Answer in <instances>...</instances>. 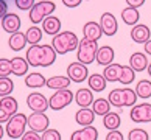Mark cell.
I'll return each mask as SVG.
<instances>
[{
    "instance_id": "cell-33",
    "label": "cell",
    "mask_w": 151,
    "mask_h": 140,
    "mask_svg": "<svg viewBox=\"0 0 151 140\" xmlns=\"http://www.w3.org/2000/svg\"><path fill=\"white\" fill-rule=\"evenodd\" d=\"M136 93H137V97L139 98H143V100H147V98H151V81L148 80H140L137 83V86H136Z\"/></svg>"
},
{
    "instance_id": "cell-1",
    "label": "cell",
    "mask_w": 151,
    "mask_h": 140,
    "mask_svg": "<svg viewBox=\"0 0 151 140\" xmlns=\"http://www.w3.org/2000/svg\"><path fill=\"white\" fill-rule=\"evenodd\" d=\"M27 62L30 67H50L56 61L58 53L52 45H30L27 48Z\"/></svg>"
},
{
    "instance_id": "cell-48",
    "label": "cell",
    "mask_w": 151,
    "mask_h": 140,
    "mask_svg": "<svg viewBox=\"0 0 151 140\" xmlns=\"http://www.w3.org/2000/svg\"><path fill=\"white\" fill-rule=\"evenodd\" d=\"M147 72H148V75L151 76V62L148 64V67H147Z\"/></svg>"
},
{
    "instance_id": "cell-11",
    "label": "cell",
    "mask_w": 151,
    "mask_h": 140,
    "mask_svg": "<svg viewBox=\"0 0 151 140\" xmlns=\"http://www.w3.org/2000/svg\"><path fill=\"white\" fill-rule=\"evenodd\" d=\"M27 106L31 112H45L48 109V98L39 92H31L27 97Z\"/></svg>"
},
{
    "instance_id": "cell-4",
    "label": "cell",
    "mask_w": 151,
    "mask_h": 140,
    "mask_svg": "<svg viewBox=\"0 0 151 140\" xmlns=\"http://www.w3.org/2000/svg\"><path fill=\"white\" fill-rule=\"evenodd\" d=\"M98 52V42L95 41H89V39H80L76 48V61L84 65H89L95 61V56Z\"/></svg>"
},
{
    "instance_id": "cell-22",
    "label": "cell",
    "mask_w": 151,
    "mask_h": 140,
    "mask_svg": "<svg viewBox=\"0 0 151 140\" xmlns=\"http://www.w3.org/2000/svg\"><path fill=\"white\" fill-rule=\"evenodd\" d=\"M70 80L69 76H64V75H55V76H50L47 80V87L48 89H53L55 92L56 90H63V89H69L70 86Z\"/></svg>"
},
{
    "instance_id": "cell-46",
    "label": "cell",
    "mask_w": 151,
    "mask_h": 140,
    "mask_svg": "<svg viewBox=\"0 0 151 140\" xmlns=\"http://www.w3.org/2000/svg\"><path fill=\"white\" fill-rule=\"evenodd\" d=\"M143 53L148 55V56H151V39H150L148 42L143 44Z\"/></svg>"
},
{
    "instance_id": "cell-27",
    "label": "cell",
    "mask_w": 151,
    "mask_h": 140,
    "mask_svg": "<svg viewBox=\"0 0 151 140\" xmlns=\"http://www.w3.org/2000/svg\"><path fill=\"white\" fill-rule=\"evenodd\" d=\"M8 45L13 52H20L27 47V37H25V33L22 31H17L14 34H9V39H8Z\"/></svg>"
},
{
    "instance_id": "cell-40",
    "label": "cell",
    "mask_w": 151,
    "mask_h": 140,
    "mask_svg": "<svg viewBox=\"0 0 151 140\" xmlns=\"http://www.w3.org/2000/svg\"><path fill=\"white\" fill-rule=\"evenodd\" d=\"M104 140H125V136L117 129V131H109Z\"/></svg>"
},
{
    "instance_id": "cell-13",
    "label": "cell",
    "mask_w": 151,
    "mask_h": 140,
    "mask_svg": "<svg viewBox=\"0 0 151 140\" xmlns=\"http://www.w3.org/2000/svg\"><path fill=\"white\" fill-rule=\"evenodd\" d=\"M129 34H131V39L136 44H145L151 39V30L145 24H137L131 28Z\"/></svg>"
},
{
    "instance_id": "cell-39",
    "label": "cell",
    "mask_w": 151,
    "mask_h": 140,
    "mask_svg": "<svg viewBox=\"0 0 151 140\" xmlns=\"http://www.w3.org/2000/svg\"><path fill=\"white\" fill-rule=\"evenodd\" d=\"M16 2V6L22 11H30L33 6H35L36 0H14Z\"/></svg>"
},
{
    "instance_id": "cell-42",
    "label": "cell",
    "mask_w": 151,
    "mask_h": 140,
    "mask_svg": "<svg viewBox=\"0 0 151 140\" xmlns=\"http://www.w3.org/2000/svg\"><path fill=\"white\" fill-rule=\"evenodd\" d=\"M8 14V3L6 0H0V20Z\"/></svg>"
},
{
    "instance_id": "cell-17",
    "label": "cell",
    "mask_w": 151,
    "mask_h": 140,
    "mask_svg": "<svg viewBox=\"0 0 151 140\" xmlns=\"http://www.w3.org/2000/svg\"><path fill=\"white\" fill-rule=\"evenodd\" d=\"M70 140H98V129L95 126H84L72 132Z\"/></svg>"
},
{
    "instance_id": "cell-24",
    "label": "cell",
    "mask_w": 151,
    "mask_h": 140,
    "mask_svg": "<svg viewBox=\"0 0 151 140\" xmlns=\"http://www.w3.org/2000/svg\"><path fill=\"white\" fill-rule=\"evenodd\" d=\"M122 69L123 65L122 64H117V62H112L109 65H106L103 69V76L108 83H115L120 80V75H122Z\"/></svg>"
},
{
    "instance_id": "cell-10",
    "label": "cell",
    "mask_w": 151,
    "mask_h": 140,
    "mask_svg": "<svg viewBox=\"0 0 151 140\" xmlns=\"http://www.w3.org/2000/svg\"><path fill=\"white\" fill-rule=\"evenodd\" d=\"M67 76L72 83H83V81H87L89 78V70H87V65L78 62H70L67 65Z\"/></svg>"
},
{
    "instance_id": "cell-14",
    "label": "cell",
    "mask_w": 151,
    "mask_h": 140,
    "mask_svg": "<svg viewBox=\"0 0 151 140\" xmlns=\"http://www.w3.org/2000/svg\"><path fill=\"white\" fill-rule=\"evenodd\" d=\"M114 58H115V52L111 45H101L98 47V52H97V56H95V61H97L98 65H109L114 62Z\"/></svg>"
},
{
    "instance_id": "cell-8",
    "label": "cell",
    "mask_w": 151,
    "mask_h": 140,
    "mask_svg": "<svg viewBox=\"0 0 151 140\" xmlns=\"http://www.w3.org/2000/svg\"><path fill=\"white\" fill-rule=\"evenodd\" d=\"M27 125H28L30 131H35V132H44L48 129L50 126V118L47 117L45 112H31L27 118Z\"/></svg>"
},
{
    "instance_id": "cell-44",
    "label": "cell",
    "mask_w": 151,
    "mask_h": 140,
    "mask_svg": "<svg viewBox=\"0 0 151 140\" xmlns=\"http://www.w3.org/2000/svg\"><path fill=\"white\" fill-rule=\"evenodd\" d=\"M143 3H145V0H126V5H128V6L136 8V9H139L140 6H143Z\"/></svg>"
},
{
    "instance_id": "cell-25",
    "label": "cell",
    "mask_w": 151,
    "mask_h": 140,
    "mask_svg": "<svg viewBox=\"0 0 151 140\" xmlns=\"http://www.w3.org/2000/svg\"><path fill=\"white\" fill-rule=\"evenodd\" d=\"M25 86L30 89H41L44 86H47V80L39 72H31V73L25 76Z\"/></svg>"
},
{
    "instance_id": "cell-2",
    "label": "cell",
    "mask_w": 151,
    "mask_h": 140,
    "mask_svg": "<svg viewBox=\"0 0 151 140\" xmlns=\"http://www.w3.org/2000/svg\"><path fill=\"white\" fill-rule=\"evenodd\" d=\"M78 44H80V39H78V36L73 31H61L59 34L53 37L52 47L55 48V52L58 55H65L76 50Z\"/></svg>"
},
{
    "instance_id": "cell-43",
    "label": "cell",
    "mask_w": 151,
    "mask_h": 140,
    "mask_svg": "<svg viewBox=\"0 0 151 140\" xmlns=\"http://www.w3.org/2000/svg\"><path fill=\"white\" fill-rule=\"evenodd\" d=\"M63 3L67 8H76L83 3V0H63Z\"/></svg>"
},
{
    "instance_id": "cell-3",
    "label": "cell",
    "mask_w": 151,
    "mask_h": 140,
    "mask_svg": "<svg viewBox=\"0 0 151 140\" xmlns=\"http://www.w3.org/2000/svg\"><path fill=\"white\" fill-rule=\"evenodd\" d=\"M108 101L111 106L115 108H125V106H136L137 101V93L129 87H122V89H112L108 95Z\"/></svg>"
},
{
    "instance_id": "cell-23",
    "label": "cell",
    "mask_w": 151,
    "mask_h": 140,
    "mask_svg": "<svg viewBox=\"0 0 151 140\" xmlns=\"http://www.w3.org/2000/svg\"><path fill=\"white\" fill-rule=\"evenodd\" d=\"M11 65H13V73L14 76H27L30 70V64L27 62L25 58L22 56H14L11 59Z\"/></svg>"
},
{
    "instance_id": "cell-18",
    "label": "cell",
    "mask_w": 151,
    "mask_h": 140,
    "mask_svg": "<svg viewBox=\"0 0 151 140\" xmlns=\"http://www.w3.org/2000/svg\"><path fill=\"white\" fill-rule=\"evenodd\" d=\"M42 31L44 33H47L48 36H56V34H59L61 33V20H59V17H56V16H48V17H45L44 19V22H42Z\"/></svg>"
},
{
    "instance_id": "cell-5",
    "label": "cell",
    "mask_w": 151,
    "mask_h": 140,
    "mask_svg": "<svg viewBox=\"0 0 151 140\" xmlns=\"http://www.w3.org/2000/svg\"><path fill=\"white\" fill-rule=\"evenodd\" d=\"M55 9H56L55 2H50V0H41V2H36L35 6L28 11V19L31 20L33 25H39V24H42L45 17L52 16Z\"/></svg>"
},
{
    "instance_id": "cell-9",
    "label": "cell",
    "mask_w": 151,
    "mask_h": 140,
    "mask_svg": "<svg viewBox=\"0 0 151 140\" xmlns=\"http://www.w3.org/2000/svg\"><path fill=\"white\" fill-rule=\"evenodd\" d=\"M129 118L134 123H151V104L140 103L132 106L129 111Z\"/></svg>"
},
{
    "instance_id": "cell-45",
    "label": "cell",
    "mask_w": 151,
    "mask_h": 140,
    "mask_svg": "<svg viewBox=\"0 0 151 140\" xmlns=\"http://www.w3.org/2000/svg\"><path fill=\"white\" fill-rule=\"evenodd\" d=\"M11 118V115H8L6 112H5L2 108H0V125H3V123H8Z\"/></svg>"
},
{
    "instance_id": "cell-41",
    "label": "cell",
    "mask_w": 151,
    "mask_h": 140,
    "mask_svg": "<svg viewBox=\"0 0 151 140\" xmlns=\"http://www.w3.org/2000/svg\"><path fill=\"white\" fill-rule=\"evenodd\" d=\"M20 140H41V136L35 131H27L24 136H22Z\"/></svg>"
},
{
    "instance_id": "cell-28",
    "label": "cell",
    "mask_w": 151,
    "mask_h": 140,
    "mask_svg": "<svg viewBox=\"0 0 151 140\" xmlns=\"http://www.w3.org/2000/svg\"><path fill=\"white\" fill-rule=\"evenodd\" d=\"M111 108H112V106H111V103L108 101V98H95L92 106H91V109L93 111V114L95 115H100L101 118H103L106 114H109Z\"/></svg>"
},
{
    "instance_id": "cell-20",
    "label": "cell",
    "mask_w": 151,
    "mask_h": 140,
    "mask_svg": "<svg viewBox=\"0 0 151 140\" xmlns=\"http://www.w3.org/2000/svg\"><path fill=\"white\" fill-rule=\"evenodd\" d=\"M95 117H97V115L93 114V111H92L91 108H80V109L76 111V114H75V121H76L81 128L92 126Z\"/></svg>"
},
{
    "instance_id": "cell-21",
    "label": "cell",
    "mask_w": 151,
    "mask_h": 140,
    "mask_svg": "<svg viewBox=\"0 0 151 140\" xmlns=\"http://www.w3.org/2000/svg\"><path fill=\"white\" fill-rule=\"evenodd\" d=\"M148 58L143 52H136L129 56V67L134 72H143L148 67Z\"/></svg>"
},
{
    "instance_id": "cell-29",
    "label": "cell",
    "mask_w": 151,
    "mask_h": 140,
    "mask_svg": "<svg viewBox=\"0 0 151 140\" xmlns=\"http://www.w3.org/2000/svg\"><path fill=\"white\" fill-rule=\"evenodd\" d=\"M139 19H140V13H139V9L131 8V6H126V8L122 9V20L125 22L126 25H129L131 28L139 24Z\"/></svg>"
},
{
    "instance_id": "cell-37",
    "label": "cell",
    "mask_w": 151,
    "mask_h": 140,
    "mask_svg": "<svg viewBox=\"0 0 151 140\" xmlns=\"http://www.w3.org/2000/svg\"><path fill=\"white\" fill-rule=\"evenodd\" d=\"M13 73V65H11V59L0 58V78H8Z\"/></svg>"
},
{
    "instance_id": "cell-47",
    "label": "cell",
    "mask_w": 151,
    "mask_h": 140,
    "mask_svg": "<svg viewBox=\"0 0 151 140\" xmlns=\"http://www.w3.org/2000/svg\"><path fill=\"white\" fill-rule=\"evenodd\" d=\"M3 136H5V128H3V125H0V140L3 139Z\"/></svg>"
},
{
    "instance_id": "cell-31",
    "label": "cell",
    "mask_w": 151,
    "mask_h": 140,
    "mask_svg": "<svg viewBox=\"0 0 151 140\" xmlns=\"http://www.w3.org/2000/svg\"><path fill=\"white\" fill-rule=\"evenodd\" d=\"M122 125V120H120V115L117 112L111 111L109 114H106L103 117V126L106 128L108 131H117Z\"/></svg>"
},
{
    "instance_id": "cell-36",
    "label": "cell",
    "mask_w": 151,
    "mask_h": 140,
    "mask_svg": "<svg viewBox=\"0 0 151 140\" xmlns=\"http://www.w3.org/2000/svg\"><path fill=\"white\" fill-rule=\"evenodd\" d=\"M128 140H150V136L142 128H134L128 132Z\"/></svg>"
},
{
    "instance_id": "cell-7",
    "label": "cell",
    "mask_w": 151,
    "mask_h": 140,
    "mask_svg": "<svg viewBox=\"0 0 151 140\" xmlns=\"http://www.w3.org/2000/svg\"><path fill=\"white\" fill-rule=\"evenodd\" d=\"M75 100V92L70 89H63V90H56L52 97L48 98V109L52 111H63L67 108L72 101Z\"/></svg>"
},
{
    "instance_id": "cell-15",
    "label": "cell",
    "mask_w": 151,
    "mask_h": 140,
    "mask_svg": "<svg viewBox=\"0 0 151 140\" xmlns=\"http://www.w3.org/2000/svg\"><path fill=\"white\" fill-rule=\"evenodd\" d=\"M101 34H103V30H101V27H100V22L89 20L84 24V27H83V36H84V39L98 42V39L101 37Z\"/></svg>"
},
{
    "instance_id": "cell-34",
    "label": "cell",
    "mask_w": 151,
    "mask_h": 140,
    "mask_svg": "<svg viewBox=\"0 0 151 140\" xmlns=\"http://www.w3.org/2000/svg\"><path fill=\"white\" fill-rule=\"evenodd\" d=\"M134 80H136V72H134L129 65H123L119 83H122L123 86H129V84H131Z\"/></svg>"
},
{
    "instance_id": "cell-35",
    "label": "cell",
    "mask_w": 151,
    "mask_h": 140,
    "mask_svg": "<svg viewBox=\"0 0 151 140\" xmlns=\"http://www.w3.org/2000/svg\"><path fill=\"white\" fill-rule=\"evenodd\" d=\"M14 89V81L11 78H0V98L9 97V93Z\"/></svg>"
},
{
    "instance_id": "cell-32",
    "label": "cell",
    "mask_w": 151,
    "mask_h": 140,
    "mask_svg": "<svg viewBox=\"0 0 151 140\" xmlns=\"http://www.w3.org/2000/svg\"><path fill=\"white\" fill-rule=\"evenodd\" d=\"M0 108H2L5 112H6L8 115H16L17 114V109H19V103H17V100H16L14 97H3V98H0Z\"/></svg>"
},
{
    "instance_id": "cell-19",
    "label": "cell",
    "mask_w": 151,
    "mask_h": 140,
    "mask_svg": "<svg viewBox=\"0 0 151 140\" xmlns=\"http://www.w3.org/2000/svg\"><path fill=\"white\" fill-rule=\"evenodd\" d=\"M93 100V92L89 87H81L75 92V101L80 108H91Z\"/></svg>"
},
{
    "instance_id": "cell-26",
    "label": "cell",
    "mask_w": 151,
    "mask_h": 140,
    "mask_svg": "<svg viewBox=\"0 0 151 140\" xmlns=\"http://www.w3.org/2000/svg\"><path fill=\"white\" fill-rule=\"evenodd\" d=\"M87 84H89V89H91L92 92H103L106 89V84H108V81L104 80L103 73H92L89 75L87 78Z\"/></svg>"
},
{
    "instance_id": "cell-38",
    "label": "cell",
    "mask_w": 151,
    "mask_h": 140,
    "mask_svg": "<svg viewBox=\"0 0 151 140\" xmlns=\"http://www.w3.org/2000/svg\"><path fill=\"white\" fill-rule=\"evenodd\" d=\"M41 140H61V134H59L58 129L48 128L47 131H44L41 134Z\"/></svg>"
},
{
    "instance_id": "cell-12",
    "label": "cell",
    "mask_w": 151,
    "mask_h": 140,
    "mask_svg": "<svg viewBox=\"0 0 151 140\" xmlns=\"http://www.w3.org/2000/svg\"><path fill=\"white\" fill-rule=\"evenodd\" d=\"M100 27L103 30V34L106 36H114L117 30H119V24H117V19L112 13H103L101 17H100Z\"/></svg>"
},
{
    "instance_id": "cell-16",
    "label": "cell",
    "mask_w": 151,
    "mask_h": 140,
    "mask_svg": "<svg viewBox=\"0 0 151 140\" xmlns=\"http://www.w3.org/2000/svg\"><path fill=\"white\" fill-rule=\"evenodd\" d=\"M20 25H22V22H20V17L17 14H14V13H8L5 17L2 19V28L6 33H9V34H14V33H17L20 30Z\"/></svg>"
},
{
    "instance_id": "cell-30",
    "label": "cell",
    "mask_w": 151,
    "mask_h": 140,
    "mask_svg": "<svg viewBox=\"0 0 151 140\" xmlns=\"http://www.w3.org/2000/svg\"><path fill=\"white\" fill-rule=\"evenodd\" d=\"M42 28H39V25H31L28 30L25 31V37H27V44L30 45H39V42L42 41Z\"/></svg>"
},
{
    "instance_id": "cell-6",
    "label": "cell",
    "mask_w": 151,
    "mask_h": 140,
    "mask_svg": "<svg viewBox=\"0 0 151 140\" xmlns=\"http://www.w3.org/2000/svg\"><path fill=\"white\" fill-rule=\"evenodd\" d=\"M27 117L25 114H20V112H17L16 115H13L9 118V121L6 123V126H5V134L9 137V139H22V136L27 132Z\"/></svg>"
}]
</instances>
